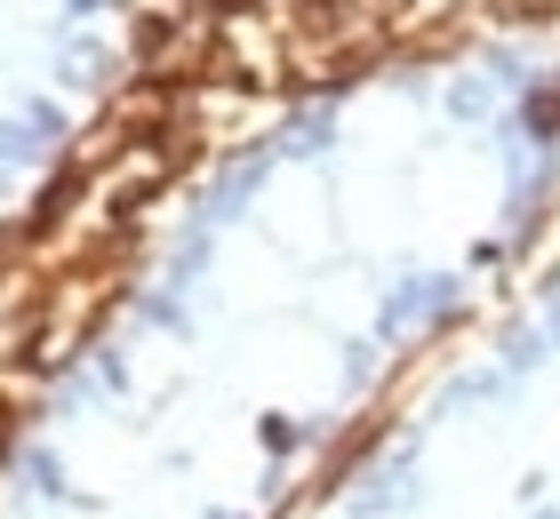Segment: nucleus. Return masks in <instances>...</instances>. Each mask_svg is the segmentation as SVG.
<instances>
[{"label":"nucleus","instance_id":"3","mask_svg":"<svg viewBox=\"0 0 560 519\" xmlns=\"http://www.w3.org/2000/svg\"><path fill=\"white\" fill-rule=\"evenodd\" d=\"M152 192H161V176H129V185H120V200H113V208H120V216H137V208H144Z\"/></svg>","mask_w":560,"mask_h":519},{"label":"nucleus","instance_id":"1","mask_svg":"<svg viewBox=\"0 0 560 519\" xmlns=\"http://www.w3.org/2000/svg\"><path fill=\"white\" fill-rule=\"evenodd\" d=\"M81 185H89L81 168H72V176H57V185L40 192V208H33V224H24V240H40V232H57V224H65V208L81 200Z\"/></svg>","mask_w":560,"mask_h":519},{"label":"nucleus","instance_id":"2","mask_svg":"<svg viewBox=\"0 0 560 519\" xmlns=\"http://www.w3.org/2000/svg\"><path fill=\"white\" fill-rule=\"evenodd\" d=\"M168 40H176V24H168V16H144V24H137V57H161Z\"/></svg>","mask_w":560,"mask_h":519}]
</instances>
